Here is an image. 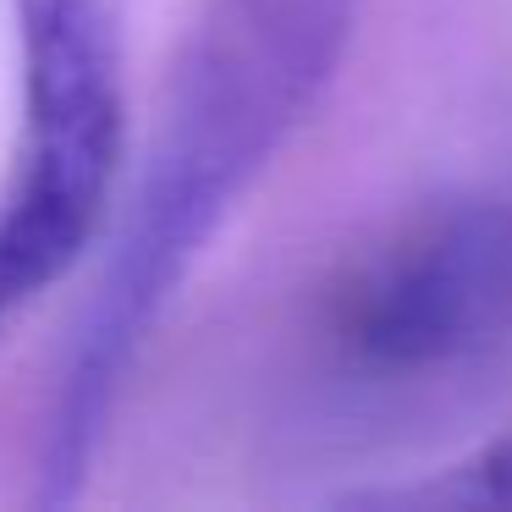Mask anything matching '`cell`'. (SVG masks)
<instances>
[{
    "instance_id": "2",
    "label": "cell",
    "mask_w": 512,
    "mask_h": 512,
    "mask_svg": "<svg viewBox=\"0 0 512 512\" xmlns=\"http://www.w3.org/2000/svg\"><path fill=\"white\" fill-rule=\"evenodd\" d=\"M23 144L0 188V325L94 243L127 149V0H17Z\"/></svg>"
},
{
    "instance_id": "1",
    "label": "cell",
    "mask_w": 512,
    "mask_h": 512,
    "mask_svg": "<svg viewBox=\"0 0 512 512\" xmlns=\"http://www.w3.org/2000/svg\"><path fill=\"white\" fill-rule=\"evenodd\" d=\"M364 0H204L78 325L39 446V501H72L144 336L226 215L331 89Z\"/></svg>"
},
{
    "instance_id": "4",
    "label": "cell",
    "mask_w": 512,
    "mask_h": 512,
    "mask_svg": "<svg viewBox=\"0 0 512 512\" xmlns=\"http://www.w3.org/2000/svg\"><path fill=\"white\" fill-rule=\"evenodd\" d=\"M446 496L457 501H485V507H512V441L490 446L485 457L463 468V479L446 485Z\"/></svg>"
},
{
    "instance_id": "3",
    "label": "cell",
    "mask_w": 512,
    "mask_h": 512,
    "mask_svg": "<svg viewBox=\"0 0 512 512\" xmlns=\"http://www.w3.org/2000/svg\"><path fill=\"white\" fill-rule=\"evenodd\" d=\"M331 353L364 380H446L512 347V199L446 193L375 237L325 298Z\"/></svg>"
}]
</instances>
